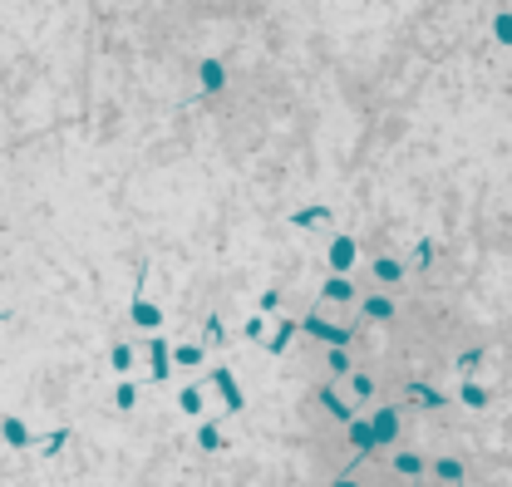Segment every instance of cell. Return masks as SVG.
Returning <instances> with one entry per match:
<instances>
[{
  "mask_svg": "<svg viewBox=\"0 0 512 487\" xmlns=\"http://www.w3.org/2000/svg\"><path fill=\"white\" fill-rule=\"evenodd\" d=\"M370 428H375V443H385V438H394V428H399V413H394V408H385V413H380Z\"/></svg>",
  "mask_w": 512,
  "mask_h": 487,
  "instance_id": "cell-5",
  "label": "cell"
},
{
  "mask_svg": "<svg viewBox=\"0 0 512 487\" xmlns=\"http://www.w3.org/2000/svg\"><path fill=\"white\" fill-rule=\"evenodd\" d=\"M375 276L394 286V281H404V266H399V261H375Z\"/></svg>",
  "mask_w": 512,
  "mask_h": 487,
  "instance_id": "cell-11",
  "label": "cell"
},
{
  "mask_svg": "<svg viewBox=\"0 0 512 487\" xmlns=\"http://www.w3.org/2000/svg\"><path fill=\"white\" fill-rule=\"evenodd\" d=\"M365 315H370V320H389V315H394V305L375 295V300H365Z\"/></svg>",
  "mask_w": 512,
  "mask_h": 487,
  "instance_id": "cell-13",
  "label": "cell"
},
{
  "mask_svg": "<svg viewBox=\"0 0 512 487\" xmlns=\"http://www.w3.org/2000/svg\"><path fill=\"white\" fill-rule=\"evenodd\" d=\"M198 443H203V448H222V428H217V423H203V428H198Z\"/></svg>",
  "mask_w": 512,
  "mask_h": 487,
  "instance_id": "cell-15",
  "label": "cell"
},
{
  "mask_svg": "<svg viewBox=\"0 0 512 487\" xmlns=\"http://www.w3.org/2000/svg\"><path fill=\"white\" fill-rule=\"evenodd\" d=\"M350 261H355V241L340 236V241L330 246V266H335V271H350Z\"/></svg>",
  "mask_w": 512,
  "mask_h": 487,
  "instance_id": "cell-2",
  "label": "cell"
},
{
  "mask_svg": "<svg viewBox=\"0 0 512 487\" xmlns=\"http://www.w3.org/2000/svg\"><path fill=\"white\" fill-rule=\"evenodd\" d=\"M330 369H335V374H345V369H350V355H340V350H335V355H330Z\"/></svg>",
  "mask_w": 512,
  "mask_h": 487,
  "instance_id": "cell-26",
  "label": "cell"
},
{
  "mask_svg": "<svg viewBox=\"0 0 512 487\" xmlns=\"http://www.w3.org/2000/svg\"><path fill=\"white\" fill-rule=\"evenodd\" d=\"M433 473H438L443 483H458V478H463V463H453V458H443V463H438Z\"/></svg>",
  "mask_w": 512,
  "mask_h": 487,
  "instance_id": "cell-17",
  "label": "cell"
},
{
  "mask_svg": "<svg viewBox=\"0 0 512 487\" xmlns=\"http://www.w3.org/2000/svg\"><path fill=\"white\" fill-rule=\"evenodd\" d=\"M133 399H138L133 384H118V394H113V403H118V408H133Z\"/></svg>",
  "mask_w": 512,
  "mask_h": 487,
  "instance_id": "cell-24",
  "label": "cell"
},
{
  "mask_svg": "<svg viewBox=\"0 0 512 487\" xmlns=\"http://www.w3.org/2000/svg\"><path fill=\"white\" fill-rule=\"evenodd\" d=\"M212 384H217V389H222V399H227V413H241V389H237L232 369H212Z\"/></svg>",
  "mask_w": 512,
  "mask_h": 487,
  "instance_id": "cell-1",
  "label": "cell"
},
{
  "mask_svg": "<svg viewBox=\"0 0 512 487\" xmlns=\"http://www.w3.org/2000/svg\"><path fill=\"white\" fill-rule=\"evenodd\" d=\"M325 295H330V300H350V281H340V276L325 281Z\"/></svg>",
  "mask_w": 512,
  "mask_h": 487,
  "instance_id": "cell-20",
  "label": "cell"
},
{
  "mask_svg": "<svg viewBox=\"0 0 512 487\" xmlns=\"http://www.w3.org/2000/svg\"><path fill=\"white\" fill-rule=\"evenodd\" d=\"M488 399H493V394L483 389V384H463V403H468V408H483Z\"/></svg>",
  "mask_w": 512,
  "mask_h": 487,
  "instance_id": "cell-12",
  "label": "cell"
},
{
  "mask_svg": "<svg viewBox=\"0 0 512 487\" xmlns=\"http://www.w3.org/2000/svg\"><path fill=\"white\" fill-rule=\"evenodd\" d=\"M291 335H296V325H291V320H286V315H281V330H276V335H271V340H266V355H281V350H286V340H291Z\"/></svg>",
  "mask_w": 512,
  "mask_h": 487,
  "instance_id": "cell-8",
  "label": "cell"
},
{
  "mask_svg": "<svg viewBox=\"0 0 512 487\" xmlns=\"http://www.w3.org/2000/svg\"><path fill=\"white\" fill-rule=\"evenodd\" d=\"M394 468H399V473H419V458H414V453H399V463H394Z\"/></svg>",
  "mask_w": 512,
  "mask_h": 487,
  "instance_id": "cell-25",
  "label": "cell"
},
{
  "mask_svg": "<svg viewBox=\"0 0 512 487\" xmlns=\"http://www.w3.org/2000/svg\"><path fill=\"white\" fill-rule=\"evenodd\" d=\"M0 433L10 438V448H30V428H25L20 418H5V423H0Z\"/></svg>",
  "mask_w": 512,
  "mask_h": 487,
  "instance_id": "cell-6",
  "label": "cell"
},
{
  "mask_svg": "<svg viewBox=\"0 0 512 487\" xmlns=\"http://www.w3.org/2000/svg\"><path fill=\"white\" fill-rule=\"evenodd\" d=\"M310 335H320V340H330V345H345V330L340 325H325V320H306Z\"/></svg>",
  "mask_w": 512,
  "mask_h": 487,
  "instance_id": "cell-7",
  "label": "cell"
},
{
  "mask_svg": "<svg viewBox=\"0 0 512 487\" xmlns=\"http://www.w3.org/2000/svg\"><path fill=\"white\" fill-rule=\"evenodd\" d=\"M320 399H325V408H330V413H335V418H350V408H345V403H340V399H335V394H330V389L320 394Z\"/></svg>",
  "mask_w": 512,
  "mask_h": 487,
  "instance_id": "cell-23",
  "label": "cell"
},
{
  "mask_svg": "<svg viewBox=\"0 0 512 487\" xmlns=\"http://www.w3.org/2000/svg\"><path fill=\"white\" fill-rule=\"evenodd\" d=\"M0 320H10V310H0Z\"/></svg>",
  "mask_w": 512,
  "mask_h": 487,
  "instance_id": "cell-27",
  "label": "cell"
},
{
  "mask_svg": "<svg viewBox=\"0 0 512 487\" xmlns=\"http://www.w3.org/2000/svg\"><path fill=\"white\" fill-rule=\"evenodd\" d=\"M183 408H188V413H203V389H183Z\"/></svg>",
  "mask_w": 512,
  "mask_h": 487,
  "instance_id": "cell-22",
  "label": "cell"
},
{
  "mask_svg": "<svg viewBox=\"0 0 512 487\" xmlns=\"http://www.w3.org/2000/svg\"><path fill=\"white\" fill-rule=\"evenodd\" d=\"M113 369H123V374L133 369V350L128 345H113Z\"/></svg>",
  "mask_w": 512,
  "mask_h": 487,
  "instance_id": "cell-19",
  "label": "cell"
},
{
  "mask_svg": "<svg viewBox=\"0 0 512 487\" xmlns=\"http://www.w3.org/2000/svg\"><path fill=\"white\" fill-rule=\"evenodd\" d=\"M222 84H227V74H222V64H217V59H207V64H203V89H212V94H217Z\"/></svg>",
  "mask_w": 512,
  "mask_h": 487,
  "instance_id": "cell-9",
  "label": "cell"
},
{
  "mask_svg": "<svg viewBox=\"0 0 512 487\" xmlns=\"http://www.w3.org/2000/svg\"><path fill=\"white\" fill-rule=\"evenodd\" d=\"M350 443L370 453V448H375V428H370V423H350Z\"/></svg>",
  "mask_w": 512,
  "mask_h": 487,
  "instance_id": "cell-10",
  "label": "cell"
},
{
  "mask_svg": "<svg viewBox=\"0 0 512 487\" xmlns=\"http://www.w3.org/2000/svg\"><path fill=\"white\" fill-rule=\"evenodd\" d=\"M414 403H428V408H433V403H443V394H433V389H428V384H414Z\"/></svg>",
  "mask_w": 512,
  "mask_h": 487,
  "instance_id": "cell-18",
  "label": "cell"
},
{
  "mask_svg": "<svg viewBox=\"0 0 512 487\" xmlns=\"http://www.w3.org/2000/svg\"><path fill=\"white\" fill-rule=\"evenodd\" d=\"M173 360L193 369V365H203V350H198V345H178V350H173Z\"/></svg>",
  "mask_w": 512,
  "mask_h": 487,
  "instance_id": "cell-14",
  "label": "cell"
},
{
  "mask_svg": "<svg viewBox=\"0 0 512 487\" xmlns=\"http://www.w3.org/2000/svg\"><path fill=\"white\" fill-rule=\"evenodd\" d=\"M153 379H168V345H153Z\"/></svg>",
  "mask_w": 512,
  "mask_h": 487,
  "instance_id": "cell-16",
  "label": "cell"
},
{
  "mask_svg": "<svg viewBox=\"0 0 512 487\" xmlns=\"http://www.w3.org/2000/svg\"><path fill=\"white\" fill-rule=\"evenodd\" d=\"M133 320H138L143 330H158V320H163V310H158V305H148V300L138 295V300H133Z\"/></svg>",
  "mask_w": 512,
  "mask_h": 487,
  "instance_id": "cell-3",
  "label": "cell"
},
{
  "mask_svg": "<svg viewBox=\"0 0 512 487\" xmlns=\"http://www.w3.org/2000/svg\"><path fill=\"white\" fill-rule=\"evenodd\" d=\"M350 389L360 394V399H370V394H375V379H370V374H355V379H350Z\"/></svg>",
  "mask_w": 512,
  "mask_h": 487,
  "instance_id": "cell-21",
  "label": "cell"
},
{
  "mask_svg": "<svg viewBox=\"0 0 512 487\" xmlns=\"http://www.w3.org/2000/svg\"><path fill=\"white\" fill-rule=\"evenodd\" d=\"M291 222L296 227H330V207H301Z\"/></svg>",
  "mask_w": 512,
  "mask_h": 487,
  "instance_id": "cell-4",
  "label": "cell"
}]
</instances>
